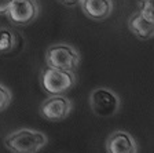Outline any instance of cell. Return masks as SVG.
<instances>
[{"instance_id": "cell-8", "label": "cell", "mask_w": 154, "mask_h": 153, "mask_svg": "<svg viewBox=\"0 0 154 153\" xmlns=\"http://www.w3.org/2000/svg\"><path fill=\"white\" fill-rule=\"evenodd\" d=\"M128 28L140 40H149L154 37V19L143 15L140 11H136L134 15L129 17Z\"/></svg>"}, {"instance_id": "cell-15", "label": "cell", "mask_w": 154, "mask_h": 153, "mask_svg": "<svg viewBox=\"0 0 154 153\" xmlns=\"http://www.w3.org/2000/svg\"><path fill=\"white\" fill-rule=\"evenodd\" d=\"M14 2H18V0H14Z\"/></svg>"}, {"instance_id": "cell-6", "label": "cell", "mask_w": 154, "mask_h": 153, "mask_svg": "<svg viewBox=\"0 0 154 153\" xmlns=\"http://www.w3.org/2000/svg\"><path fill=\"white\" fill-rule=\"evenodd\" d=\"M38 4L35 0H18L13 2L7 11V18L15 25H29L38 15Z\"/></svg>"}, {"instance_id": "cell-11", "label": "cell", "mask_w": 154, "mask_h": 153, "mask_svg": "<svg viewBox=\"0 0 154 153\" xmlns=\"http://www.w3.org/2000/svg\"><path fill=\"white\" fill-rule=\"evenodd\" d=\"M11 99H13L11 91L6 86L0 84V112L6 110L8 108L10 104H11Z\"/></svg>"}, {"instance_id": "cell-14", "label": "cell", "mask_w": 154, "mask_h": 153, "mask_svg": "<svg viewBox=\"0 0 154 153\" xmlns=\"http://www.w3.org/2000/svg\"><path fill=\"white\" fill-rule=\"evenodd\" d=\"M58 2L66 7H74V6H77V4H81L83 0H58Z\"/></svg>"}, {"instance_id": "cell-3", "label": "cell", "mask_w": 154, "mask_h": 153, "mask_svg": "<svg viewBox=\"0 0 154 153\" xmlns=\"http://www.w3.org/2000/svg\"><path fill=\"white\" fill-rule=\"evenodd\" d=\"M45 64L50 68L73 72L80 65V54L69 44H52L45 51Z\"/></svg>"}, {"instance_id": "cell-2", "label": "cell", "mask_w": 154, "mask_h": 153, "mask_svg": "<svg viewBox=\"0 0 154 153\" xmlns=\"http://www.w3.org/2000/svg\"><path fill=\"white\" fill-rule=\"evenodd\" d=\"M40 83L50 95H62L76 86V76L70 70L45 68L40 75Z\"/></svg>"}, {"instance_id": "cell-1", "label": "cell", "mask_w": 154, "mask_h": 153, "mask_svg": "<svg viewBox=\"0 0 154 153\" xmlns=\"http://www.w3.org/2000/svg\"><path fill=\"white\" fill-rule=\"evenodd\" d=\"M48 138L42 131L21 128L4 138V146L11 153H37L47 145Z\"/></svg>"}, {"instance_id": "cell-10", "label": "cell", "mask_w": 154, "mask_h": 153, "mask_svg": "<svg viewBox=\"0 0 154 153\" xmlns=\"http://www.w3.org/2000/svg\"><path fill=\"white\" fill-rule=\"evenodd\" d=\"M15 36L11 30L6 28L0 29V54H6L14 48L15 46Z\"/></svg>"}, {"instance_id": "cell-7", "label": "cell", "mask_w": 154, "mask_h": 153, "mask_svg": "<svg viewBox=\"0 0 154 153\" xmlns=\"http://www.w3.org/2000/svg\"><path fill=\"white\" fill-rule=\"evenodd\" d=\"M106 152L107 153H138V145L129 132L127 131H114L106 139Z\"/></svg>"}, {"instance_id": "cell-9", "label": "cell", "mask_w": 154, "mask_h": 153, "mask_svg": "<svg viewBox=\"0 0 154 153\" xmlns=\"http://www.w3.org/2000/svg\"><path fill=\"white\" fill-rule=\"evenodd\" d=\"M80 6L83 13L94 21H103L109 18L113 11L112 0H83Z\"/></svg>"}, {"instance_id": "cell-5", "label": "cell", "mask_w": 154, "mask_h": 153, "mask_svg": "<svg viewBox=\"0 0 154 153\" xmlns=\"http://www.w3.org/2000/svg\"><path fill=\"white\" fill-rule=\"evenodd\" d=\"M72 101L63 95H51L40 106V115L48 121L65 120L72 112Z\"/></svg>"}, {"instance_id": "cell-13", "label": "cell", "mask_w": 154, "mask_h": 153, "mask_svg": "<svg viewBox=\"0 0 154 153\" xmlns=\"http://www.w3.org/2000/svg\"><path fill=\"white\" fill-rule=\"evenodd\" d=\"M14 0H0V15H6Z\"/></svg>"}, {"instance_id": "cell-4", "label": "cell", "mask_w": 154, "mask_h": 153, "mask_svg": "<svg viewBox=\"0 0 154 153\" xmlns=\"http://www.w3.org/2000/svg\"><path fill=\"white\" fill-rule=\"evenodd\" d=\"M92 112L100 117H112L120 110L121 101L119 95L109 88H95L90 95Z\"/></svg>"}, {"instance_id": "cell-12", "label": "cell", "mask_w": 154, "mask_h": 153, "mask_svg": "<svg viewBox=\"0 0 154 153\" xmlns=\"http://www.w3.org/2000/svg\"><path fill=\"white\" fill-rule=\"evenodd\" d=\"M138 7L143 15L154 19V0H138Z\"/></svg>"}]
</instances>
